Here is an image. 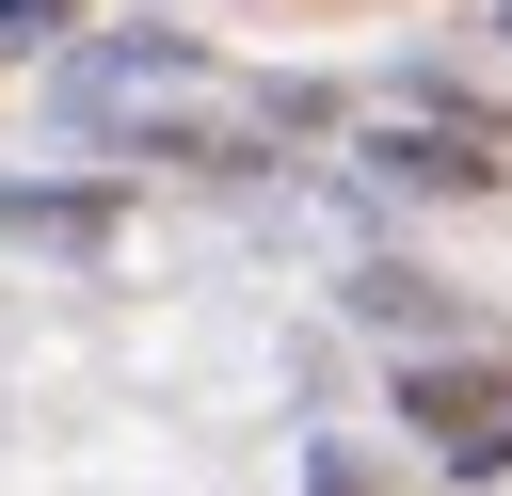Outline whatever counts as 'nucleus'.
Here are the masks:
<instances>
[{
  "label": "nucleus",
  "instance_id": "obj_1",
  "mask_svg": "<svg viewBox=\"0 0 512 496\" xmlns=\"http://www.w3.org/2000/svg\"><path fill=\"white\" fill-rule=\"evenodd\" d=\"M384 176H432V192H480V128H384Z\"/></svg>",
  "mask_w": 512,
  "mask_h": 496
},
{
  "label": "nucleus",
  "instance_id": "obj_2",
  "mask_svg": "<svg viewBox=\"0 0 512 496\" xmlns=\"http://www.w3.org/2000/svg\"><path fill=\"white\" fill-rule=\"evenodd\" d=\"M64 32V0H0V48H48Z\"/></svg>",
  "mask_w": 512,
  "mask_h": 496
}]
</instances>
